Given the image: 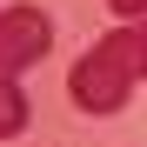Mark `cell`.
<instances>
[{
	"mask_svg": "<svg viewBox=\"0 0 147 147\" xmlns=\"http://www.w3.org/2000/svg\"><path fill=\"white\" fill-rule=\"evenodd\" d=\"M140 80H147V13L127 20V27H114L107 40H94L87 54L74 60L67 94H74L80 114H120Z\"/></svg>",
	"mask_w": 147,
	"mask_h": 147,
	"instance_id": "6da1fadb",
	"label": "cell"
},
{
	"mask_svg": "<svg viewBox=\"0 0 147 147\" xmlns=\"http://www.w3.org/2000/svg\"><path fill=\"white\" fill-rule=\"evenodd\" d=\"M47 47H54V20L40 7H7L0 13V80H20Z\"/></svg>",
	"mask_w": 147,
	"mask_h": 147,
	"instance_id": "7a4b0ae2",
	"label": "cell"
},
{
	"mask_svg": "<svg viewBox=\"0 0 147 147\" xmlns=\"http://www.w3.org/2000/svg\"><path fill=\"white\" fill-rule=\"evenodd\" d=\"M27 134V94L20 80H0V140H20Z\"/></svg>",
	"mask_w": 147,
	"mask_h": 147,
	"instance_id": "3957f363",
	"label": "cell"
},
{
	"mask_svg": "<svg viewBox=\"0 0 147 147\" xmlns=\"http://www.w3.org/2000/svg\"><path fill=\"white\" fill-rule=\"evenodd\" d=\"M107 7H114L120 20H140V13H147V0H107Z\"/></svg>",
	"mask_w": 147,
	"mask_h": 147,
	"instance_id": "277c9868",
	"label": "cell"
}]
</instances>
